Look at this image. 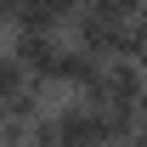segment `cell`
I'll return each mask as SVG.
<instances>
[{
    "mask_svg": "<svg viewBox=\"0 0 147 147\" xmlns=\"http://www.w3.org/2000/svg\"><path fill=\"white\" fill-rule=\"evenodd\" d=\"M130 147H136V142H130Z\"/></svg>",
    "mask_w": 147,
    "mask_h": 147,
    "instance_id": "obj_6",
    "label": "cell"
},
{
    "mask_svg": "<svg viewBox=\"0 0 147 147\" xmlns=\"http://www.w3.org/2000/svg\"><path fill=\"white\" fill-rule=\"evenodd\" d=\"M17 91H28V74H23V62L11 57V45L0 51V102H11Z\"/></svg>",
    "mask_w": 147,
    "mask_h": 147,
    "instance_id": "obj_3",
    "label": "cell"
},
{
    "mask_svg": "<svg viewBox=\"0 0 147 147\" xmlns=\"http://www.w3.org/2000/svg\"><path fill=\"white\" fill-rule=\"evenodd\" d=\"M57 51H62V34H34V28H17V34H11V57L23 62L28 79H51Z\"/></svg>",
    "mask_w": 147,
    "mask_h": 147,
    "instance_id": "obj_2",
    "label": "cell"
},
{
    "mask_svg": "<svg viewBox=\"0 0 147 147\" xmlns=\"http://www.w3.org/2000/svg\"><path fill=\"white\" fill-rule=\"evenodd\" d=\"M51 125H57V147H102V108H91L85 96L62 102Z\"/></svg>",
    "mask_w": 147,
    "mask_h": 147,
    "instance_id": "obj_1",
    "label": "cell"
},
{
    "mask_svg": "<svg viewBox=\"0 0 147 147\" xmlns=\"http://www.w3.org/2000/svg\"><path fill=\"white\" fill-rule=\"evenodd\" d=\"M142 113H147V96H142Z\"/></svg>",
    "mask_w": 147,
    "mask_h": 147,
    "instance_id": "obj_5",
    "label": "cell"
},
{
    "mask_svg": "<svg viewBox=\"0 0 147 147\" xmlns=\"http://www.w3.org/2000/svg\"><path fill=\"white\" fill-rule=\"evenodd\" d=\"M136 6L142 0H85V11L102 23H136Z\"/></svg>",
    "mask_w": 147,
    "mask_h": 147,
    "instance_id": "obj_4",
    "label": "cell"
}]
</instances>
